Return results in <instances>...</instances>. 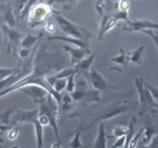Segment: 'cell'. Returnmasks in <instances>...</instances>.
<instances>
[{"instance_id":"1","label":"cell","mask_w":158,"mask_h":148,"mask_svg":"<svg viewBox=\"0 0 158 148\" xmlns=\"http://www.w3.org/2000/svg\"><path fill=\"white\" fill-rule=\"evenodd\" d=\"M54 19L56 21L57 25L59 26V27L61 28L64 33L72 37L78 38L86 43H89L90 38L93 36V34L88 29L69 21L68 19H66L65 17L58 13H56L54 15Z\"/></svg>"},{"instance_id":"2","label":"cell","mask_w":158,"mask_h":148,"mask_svg":"<svg viewBox=\"0 0 158 148\" xmlns=\"http://www.w3.org/2000/svg\"><path fill=\"white\" fill-rule=\"evenodd\" d=\"M59 105L56 102V100L54 98V97L49 94L48 97L46 102L39 105V115H46L48 117L49 125L54 129L56 134V137L57 139V142H61L59 130H58V125H57V110H58Z\"/></svg>"},{"instance_id":"3","label":"cell","mask_w":158,"mask_h":148,"mask_svg":"<svg viewBox=\"0 0 158 148\" xmlns=\"http://www.w3.org/2000/svg\"><path fill=\"white\" fill-rule=\"evenodd\" d=\"M135 85L138 93L143 113L147 112V111H154L155 109L158 110V103L152 97L149 90L144 86L143 77L135 78Z\"/></svg>"},{"instance_id":"4","label":"cell","mask_w":158,"mask_h":148,"mask_svg":"<svg viewBox=\"0 0 158 148\" xmlns=\"http://www.w3.org/2000/svg\"><path fill=\"white\" fill-rule=\"evenodd\" d=\"M88 82L91 84V85L95 88V90L99 92H107L110 90L115 89V87L108 82L102 74L98 73L95 68L92 66L89 73L85 76Z\"/></svg>"},{"instance_id":"5","label":"cell","mask_w":158,"mask_h":148,"mask_svg":"<svg viewBox=\"0 0 158 148\" xmlns=\"http://www.w3.org/2000/svg\"><path fill=\"white\" fill-rule=\"evenodd\" d=\"M18 91L24 93L38 105L47 101L49 92L46 88L37 84H27L18 89Z\"/></svg>"},{"instance_id":"6","label":"cell","mask_w":158,"mask_h":148,"mask_svg":"<svg viewBox=\"0 0 158 148\" xmlns=\"http://www.w3.org/2000/svg\"><path fill=\"white\" fill-rule=\"evenodd\" d=\"M0 27L4 34L5 46L6 47V52L10 53L15 49L16 46L19 43L21 38H23V35L3 23H0Z\"/></svg>"},{"instance_id":"7","label":"cell","mask_w":158,"mask_h":148,"mask_svg":"<svg viewBox=\"0 0 158 148\" xmlns=\"http://www.w3.org/2000/svg\"><path fill=\"white\" fill-rule=\"evenodd\" d=\"M39 115V108H35L34 110H19L16 109L11 116V125H16L18 124L23 123H31L34 124Z\"/></svg>"},{"instance_id":"8","label":"cell","mask_w":158,"mask_h":148,"mask_svg":"<svg viewBox=\"0 0 158 148\" xmlns=\"http://www.w3.org/2000/svg\"><path fill=\"white\" fill-rule=\"evenodd\" d=\"M145 29H158V24L148 19L143 20H128L122 27L123 31L127 32H143Z\"/></svg>"},{"instance_id":"9","label":"cell","mask_w":158,"mask_h":148,"mask_svg":"<svg viewBox=\"0 0 158 148\" xmlns=\"http://www.w3.org/2000/svg\"><path fill=\"white\" fill-rule=\"evenodd\" d=\"M63 49L69 53L70 55V66H75L81 60L85 58L86 56L90 55V48H81V47H72L70 46H63Z\"/></svg>"},{"instance_id":"10","label":"cell","mask_w":158,"mask_h":148,"mask_svg":"<svg viewBox=\"0 0 158 148\" xmlns=\"http://www.w3.org/2000/svg\"><path fill=\"white\" fill-rule=\"evenodd\" d=\"M119 20L120 19L118 18L117 15L115 13L113 14V15H106V16L102 17L97 39L102 40L104 38L105 35L107 33L109 30H111L113 27H114Z\"/></svg>"},{"instance_id":"11","label":"cell","mask_w":158,"mask_h":148,"mask_svg":"<svg viewBox=\"0 0 158 148\" xmlns=\"http://www.w3.org/2000/svg\"><path fill=\"white\" fill-rule=\"evenodd\" d=\"M0 23L6 24L12 28L16 27V20L13 15V7L10 3L0 5Z\"/></svg>"},{"instance_id":"12","label":"cell","mask_w":158,"mask_h":148,"mask_svg":"<svg viewBox=\"0 0 158 148\" xmlns=\"http://www.w3.org/2000/svg\"><path fill=\"white\" fill-rule=\"evenodd\" d=\"M135 108V106H129V105H119V106H115L114 108H112L110 110H108L107 112L102 114L100 116H98L95 121H106L111 119L113 117H115L117 115L125 114L130 110H133Z\"/></svg>"},{"instance_id":"13","label":"cell","mask_w":158,"mask_h":148,"mask_svg":"<svg viewBox=\"0 0 158 148\" xmlns=\"http://www.w3.org/2000/svg\"><path fill=\"white\" fill-rule=\"evenodd\" d=\"M19 70H17L15 74H13L12 76L5 78L4 80L0 81V93L4 92L5 90L8 89L9 87H11L13 84H15L16 83L20 81L22 78H24L26 76H27L29 73L26 72L25 70H23V72H18Z\"/></svg>"},{"instance_id":"14","label":"cell","mask_w":158,"mask_h":148,"mask_svg":"<svg viewBox=\"0 0 158 148\" xmlns=\"http://www.w3.org/2000/svg\"><path fill=\"white\" fill-rule=\"evenodd\" d=\"M48 41H64L66 43H70L73 44L74 46L81 47V48H90V45L89 43H86L81 39L78 38H75L72 36H62V35H53V36H49L48 37Z\"/></svg>"},{"instance_id":"15","label":"cell","mask_w":158,"mask_h":148,"mask_svg":"<svg viewBox=\"0 0 158 148\" xmlns=\"http://www.w3.org/2000/svg\"><path fill=\"white\" fill-rule=\"evenodd\" d=\"M95 55H96V53H94L92 56H89L88 57L84 58L83 60H81L79 62L78 64H77L75 66V67L77 70V75H83L85 76H87V74L89 73V71L92 67V65L94 63Z\"/></svg>"},{"instance_id":"16","label":"cell","mask_w":158,"mask_h":148,"mask_svg":"<svg viewBox=\"0 0 158 148\" xmlns=\"http://www.w3.org/2000/svg\"><path fill=\"white\" fill-rule=\"evenodd\" d=\"M106 140H107V135L106 133L105 123L101 122L98 127L97 135L94 142L93 148H106Z\"/></svg>"},{"instance_id":"17","label":"cell","mask_w":158,"mask_h":148,"mask_svg":"<svg viewBox=\"0 0 158 148\" xmlns=\"http://www.w3.org/2000/svg\"><path fill=\"white\" fill-rule=\"evenodd\" d=\"M43 36V33H41L38 35H33L31 34H27L21 41L20 46L22 48L27 49H32L35 46H36L39 42L41 37Z\"/></svg>"},{"instance_id":"18","label":"cell","mask_w":158,"mask_h":148,"mask_svg":"<svg viewBox=\"0 0 158 148\" xmlns=\"http://www.w3.org/2000/svg\"><path fill=\"white\" fill-rule=\"evenodd\" d=\"M33 125L35 126L37 148H43V146H44V125L39 122L38 119Z\"/></svg>"},{"instance_id":"19","label":"cell","mask_w":158,"mask_h":148,"mask_svg":"<svg viewBox=\"0 0 158 148\" xmlns=\"http://www.w3.org/2000/svg\"><path fill=\"white\" fill-rule=\"evenodd\" d=\"M143 51H144V47L141 46L138 48L133 51L132 53H129V59L130 63L134 65H141L143 59Z\"/></svg>"},{"instance_id":"20","label":"cell","mask_w":158,"mask_h":148,"mask_svg":"<svg viewBox=\"0 0 158 148\" xmlns=\"http://www.w3.org/2000/svg\"><path fill=\"white\" fill-rule=\"evenodd\" d=\"M110 60L113 63H114L116 65L125 66V67H127L128 66V63L130 62L129 56H128V54L126 53V51H125L124 48H120V55H118L116 56L111 57Z\"/></svg>"},{"instance_id":"21","label":"cell","mask_w":158,"mask_h":148,"mask_svg":"<svg viewBox=\"0 0 158 148\" xmlns=\"http://www.w3.org/2000/svg\"><path fill=\"white\" fill-rule=\"evenodd\" d=\"M135 124H136V119L135 117H133L129 123V125H128V131H127V135H126V144H125V146L124 148H128L129 147V144L131 142V140L133 139V137L135 136Z\"/></svg>"},{"instance_id":"22","label":"cell","mask_w":158,"mask_h":148,"mask_svg":"<svg viewBox=\"0 0 158 148\" xmlns=\"http://www.w3.org/2000/svg\"><path fill=\"white\" fill-rule=\"evenodd\" d=\"M16 109V107L8 108L5 112L0 113V125H11V116H12Z\"/></svg>"},{"instance_id":"23","label":"cell","mask_w":158,"mask_h":148,"mask_svg":"<svg viewBox=\"0 0 158 148\" xmlns=\"http://www.w3.org/2000/svg\"><path fill=\"white\" fill-rule=\"evenodd\" d=\"M74 74H77V70L75 66H71L68 68H64L62 69L60 72H58L56 75L54 76V77L56 79H62V78H68L70 76L74 75Z\"/></svg>"},{"instance_id":"24","label":"cell","mask_w":158,"mask_h":148,"mask_svg":"<svg viewBox=\"0 0 158 148\" xmlns=\"http://www.w3.org/2000/svg\"><path fill=\"white\" fill-rule=\"evenodd\" d=\"M128 131V126H123V125H117L114 128L113 130V134L112 135H107L108 138H119L122 136H126Z\"/></svg>"},{"instance_id":"25","label":"cell","mask_w":158,"mask_h":148,"mask_svg":"<svg viewBox=\"0 0 158 148\" xmlns=\"http://www.w3.org/2000/svg\"><path fill=\"white\" fill-rule=\"evenodd\" d=\"M81 130H78L75 134L73 139L71 140V142L68 144V146L70 148H83L84 146L82 144V141H81Z\"/></svg>"},{"instance_id":"26","label":"cell","mask_w":158,"mask_h":148,"mask_svg":"<svg viewBox=\"0 0 158 148\" xmlns=\"http://www.w3.org/2000/svg\"><path fill=\"white\" fill-rule=\"evenodd\" d=\"M66 84H67V78L56 79L53 85V88L56 92L61 93L64 88H66Z\"/></svg>"},{"instance_id":"27","label":"cell","mask_w":158,"mask_h":148,"mask_svg":"<svg viewBox=\"0 0 158 148\" xmlns=\"http://www.w3.org/2000/svg\"><path fill=\"white\" fill-rule=\"evenodd\" d=\"M17 70H18V68H3V67H0V81H2L5 78L12 76L13 74L16 73Z\"/></svg>"},{"instance_id":"28","label":"cell","mask_w":158,"mask_h":148,"mask_svg":"<svg viewBox=\"0 0 158 148\" xmlns=\"http://www.w3.org/2000/svg\"><path fill=\"white\" fill-rule=\"evenodd\" d=\"M79 0H56V2L62 5L64 10H70L77 4Z\"/></svg>"},{"instance_id":"29","label":"cell","mask_w":158,"mask_h":148,"mask_svg":"<svg viewBox=\"0 0 158 148\" xmlns=\"http://www.w3.org/2000/svg\"><path fill=\"white\" fill-rule=\"evenodd\" d=\"M77 74H74L72 76H70L67 78V84H66V91L67 93L71 94L75 91L76 89V84H75V76Z\"/></svg>"},{"instance_id":"30","label":"cell","mask_w":158,"mask_h":148,"mask_svg":"<svg viewBox=\"0 0 158 148\" xmlns=\"http://www.w3.org/2000/svg\"><path fill=\"white\" fill-rule=\"evenodd\" d=\"M144 86L149 90V92L151 93L152 97H154V99L158 103V88L152 85L151 84H149L148 82H144Z\"/></svg>"},{"instance_id":"31","label":"cell","mask_w":158,"mask_h":148,"mask_svg":"<svg viewBox=\"0 0 158 148\" xmlns=\"http://www.w3.org/2000/svg\"><path fill=\"white\" fill-rule=\"evenodd\" d=\"M144 132V128H142V129H140L138 133L136 134H135V136L133 137V139L131 140V142H130V144H129V147L128 148H135L136 147V146H137V144H138V141H139V139H140V137H141V135H142V134Z\"/></svg>"},{"instance_id":"32","label":"cell","mask_w":158,"mask_h":148,"mask_svg":"<svg viewBox=\"0 0 158 148\" xmlns=\"http://www.w3.org/2000/svg\"><path fill=\"white\" fill-rule=\"evenodd\" d=\"M140 148H158V134L154 135L147 145H141Z\"/></svg>"},{"instance_id":"33","label":"cell","mask_w":158,"mask_h":148,"mask_svg":"<svg viewBox=\"0 0 158 148\" xmlns=\"http://www.w3.org/2000/svg\"><path fill=\"white\" fill-rule=\"evenodd\" d=\"M73 101L74 100L72 98L71 95H68V94H64V95H62V102L61 103H63L64 109L66 108V107H69Z\"/></svg>"},{"instance_id":"34","label":"cell","mask_w":158,"mask_h":148,"mask_svg":"<svg viewBox=\"0 0 158 148\" xmlns=\"http://www.w3.org/2000/svg\"><path fill=\"white\" fill-rule=\"evenodd\" d=\"M126 144V136H122L117 138V140L115 141V143L111 146L110 148H121L125 146Z\"/></svg>"},{"instance_id":"35","label":"cell","mask_w":158,"mask_h":148,"mask_svg":"<svg viewBox=\"0 0 158 148\" xmlns=\"http://www.w3.org/2000/svg\"><path fill=\"white\" fill-rule=\"evenodd\" d=\"M130 6L129 0H121L118 2V9L123 10V11H128Z\"/></svg>"},{"instance_id":"36","label":"cell","mask_w":158,"mask_h":148,"mask_svg":"<svg viewBox=\"0 0 158 148\" xmlns=\"http://www.w3.org/2000/svg\"><path fill=\"white\" fill-rule=\"evenodd\" d=\"M143 32L144 34H146V35H148L153 39V41L155 42V44L156 45V47H157L158 48V36L156 35H155V33L153 32V30H152V29H145V30H143Z\"/></svg>"},{"instance_id":"37","label":"cell","mask_w":158,"mask_h":148,"mask_svg":"<svg viewBox=\"0 0 158 148\" xmlns=\"http://www.w3.org/2000/svg\"><path fill=\"white\" fill-rule=\"evenodd\" d=\"M19 134V128L17 127H12L10 130H9V133H8V138L10 140H15L16 137L18 136Z\"/></svg>"},{"instance_id":"38","label":"cell","mask_w":158,"mask_h":148,"mask_svg":"<svg viewBox=\"0 0 158 148\" xmlns=\"http://www.w3.org/2000/svg\"><path fill=\"white\" fill-rule=\"evenodd\" d=\"M31 53V49H27V48H21L19 50V56L22 59H26L30 56Z\"/></svg>"},{"instance_id":"39","label":"cell","mask_w":158,"mask_h":148,"mask_svg":"<svg viewBox=\"0 0 158 148\" xmlns=\"http://www.w3.org/2000/svg\"><path fill=\"white\" fill-rule=\"evenodd\" d=\"M104 8H105V0H98L96 2V9L100 15L103 13Z\"/></svg>"},{"instance_id":"40","label":"cell","mask_w":158,"mask_h":148,"mask_svg":"<svg viewBox=\"0 0 158 148\" xmlns=\"http://www.w3.org/2000/svg\"><path fill=\"white\" fill-rule=\"evenodd\" d=\"M51 148H62V147H61V145H60V143H59V142H56V143H54V144L52 145V147Z\"/></svg>"},{"instance_id":"41","label":"cell","mask_w":158,"mask_h":148,"mask_svg":"<svg viewBox=\"0 0 158 148\" xmlns=\"http://www.w3.org/2000/svg\"><path fill=\"white\" fill-rule=\"evenodd\" d=\"M11 148H19V146H16H16H12Z\"/></svg>"},{"instance_id":"42","label":"cell","mask_w":158,"mask_h":148,"mask_svg":"<svg viewBox=\"0 0 158 148\" xmlns=\"http://www.w3.org/2000/svg\"><path fill=\"white\" fill-rule=\"evenodd\" d=\"M1 133H2V132L0 131V144L2 143V139H1Z\"/></svg>"},{"instance_id":"43","label":"cell","mask_w":158,"mask_h":148,"mask_svg":"<svg viewBox=\"0 0 158 148\" xmlns=\"http://www.w3.org/2000/svg\"><path fill=\"white\" fill-rule=\"evenodd\" d=\"M119 1H121V0H113V2H119Z\"/></svg>"}]
</instances>
